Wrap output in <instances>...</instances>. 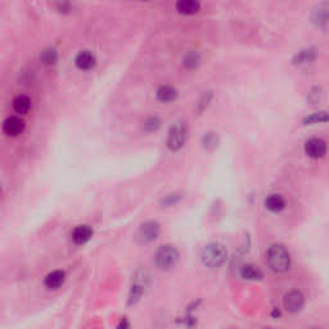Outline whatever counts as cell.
Masks as SVG:
<instances>
[{"label": "cell", "mask_w": 329, "mask_h": 329, "mask_svg": "<svg viewBox=\"0 0 329 329\" xmlns=\"http://www.w3.org/2000/svg\"><path fill=\"white\" fill-rule=\"evenodd\" d=\"M142 294H143V288L138 284L133 285L129 294V304L130 305L137 304V302L140 300V297H142Z\"/></svg>", "instance_id": "23"}, {"label": "cell", "mask_w": 329, "mask_h": 329, "mask_svg": "<svg viewBox=\"0 0 329 329\" xmlns=\"http://www.w3.org/2000/svg\"><path fill=\"white\" fill-rule=\"evenodd\" d=\"M64 280H66V274L62 270H54V272L49 273V274L45 277L44 284L45 287L49 288V289H57L60 285H63Z\"/></svg>", "instance_id": "12"}, {"label": "cell", "mask_w": 329, "mask_h": 329, "mask_svg": "<svg viewBox=\"0 0 329 329\" xmlns=\"http://www.w3.org/2000/svg\"><path fill=\"white\" fill-rule=\"evenodd\" d=\"M201 63V55L197 52H189L184 55L183 58V64L185 69L193 70L195 67L200 66Z\"/></svg>", "instance_id": "19"}, {"label": "cell", "mask_w": 329, "mask_h": 329, "mask_svg": "<svg viewBox=\"0 0 329 329\" xmlns=\"http://www.w3.org/2000/svg\"><path fill=\"white\" fill-rule=\"evenodd\" d=\"M316 58V49L315 48H306V49H302L294 55L293 58V63L296 66L305 67L311 64L315 60Z\"/></svg>", "instance_id": "11"}, {"label": "cell", "mask_w": 329, "mask_h": 329, "mask_svg": "<svg viewBox=\"0 0 329 329\" xmlns=\"http://www.w3.org/2000/svg\"><path fill=\"white\" fill-rule=\"evenodd\" d=\"M316 19H318L319 26L326 25V21H328V12H326V9H319V13L316 14Z\"/></svg>", "instance_id": "25"}, {"label": "cell", "mask_w": 329, "mask_h": 329, "mask_svg": "<svg viewBox=\"0 0 329 329\" xmlns=\"http://www.w3.org/2000/svg\"><path fill=\"white\" fill-rule=\"evenodd\" d=\"M93 237V231L89 225H77L72 231L71 238L75 244H85Z\"/></svg>", "instance_id": "10"}, {"label": "cell", "mask_w": 329, "mask_h": 329, "mask_svg": "<svg viewBox=\"0 0 329 329\" xmlns=\"http://www.w3.org/2000/svg\"><path fill=\"white\" fill-rule=\"evenodd\" d=\"M241 275L242 278L247 280H260L262 279L264 274L257 266L252 265V264H247L241 269Z\"/></svg>", "instance_id": "15"}, {"label": "cell", "mask_w": 329, "mask_h": 329, "mask_svg": "<svg viewBox=\"0 0 329 329\" xmlns=\"http://www.w3.org/2000/svg\"><path fill=\"white\" fill-rule=\"evenodd\" d=\"M266 262L275 273H284L291 266V256L283 244H273L266 253Z\"/></svg>", "instance_id": "1"}, {"label": "cell", "mask_w": 329, "mask_h": 329, "mask_svg": "<svg viewBox=\"0 0 329 329\" xmlns=\"http://www.w3.org/2000/svg\"><path fill=\"white\" fill-rule=\"evenodd\" d=\"M307 99L313 103V105H315V103H318L319 101H320V89L319 88H314L313 90L309 93V96H307Z\"/></svg>", "instance_id": "24"}, {"label": "cell", "mask_w": 329, "mask_h": 329, "mask_svg": "<svg viewBox=\"0 0 329 329\" xmlns=\"http://www.w3.org/2000/svg\"><path fill=\"white\" fill-rule=\"evenodd\" d=\"M40 60L45 66H52V64L57 63L58 60V52L54 48H47L41 52Z\"/></svg>", "instance_id": "18"}, {"label": "cell", "mask_w": 329, "mask_h": 329, "mask_svg": "<svg viewBox=\"0 0 329 329\" xmlns=\"http://www.w3.org/2000/svg\"><path fill=\"white\" fill-rule=\"evenodd\" d=\"M23 130H25V121L17 116H11L4 120L3 131L8 137H17V135L22 134Z\"/></svg>", "instance_id": "8"}, {"label": "cell", "mask_w": 329, "mask_h": 329, "mask_svg": "<svg viewBox=\"0 0 329 329\" xmlns=\"http://www.w3.org/2000/svg\"><path fill=\"white\" fill-rule=\"evenodd\" d=\"M201 8V4L194 0H180L176 3V9L179 13L185 14V16H190V14H195Z\"/></svg>", "instance_id": "14"}, {"label": "cell", "mask_w": 329, "mask_h": 329, "mask_svg": "<svg viewBox=\"0 0 329 329\" xmlns=\"http://www.w3.org/2000/svg\"><path fill=\"white\" fill-rule=\"evenodd\" d=\"M0 192H2V188H0Z\"/></svg>", "instance_id": "29"}, {"label": "cell", "mask_w": 329, "mask_h": 329, "mask_svg": "<svg viewBox=\"0 0 329 329\" xmlns=\"http://www.w3.org/2000/svg\"><path fill=\"white\" fill-rule=\"evenodd\" d=\"M265 207L266 210H269L272 212H280L284 210L285 201L280 194H270L266 197L265 200Z\"/></svg>", "instance_id": "13"}, {"label": "cell", "mask_w": 329, "mask_h": 329, "mask_svg": "<svg viewBox=\"0 0 329 329\" xmlns=\"http://www.w3.org/2000/svg\"><path fill=\"white\" fill-rule=\"evenodd\" d=\"M187 140V125L184 121H176L169 130L168 147L170 151L176 152L183 148Z\"/></svg>", "instance_id": "4"}, {"label": "cell", "mask_w": 329, "mask_h": 329, "mask_svg": "<svg viewBox=\"0 0 329 329\" xmlns=\"http://www.w3.org/2000/svg\"><path fill=\"white\" fill-rule=\"evenodd\" d=\"M217 143H219V139H217V135L215 133L209 131L202 137V144L206 149L216 148Z\"/></svg>", "instance_id": "22"}, {"label": "cell", "mask_w": 329, "mask_h": 329, "mask_svg": "<svg viewBox=\"0 0 329 329\" xmlns=\"http://www.w3.org/2000/svg\"><path fill=\"white\" fill-rule=\"evenodd\" d=\"M178 98V90L174 89L173 86L163 85L157 90V99L162 103H168V102H173Z\"/></svg>", "instance_id": "16"}, {"label": "cell", "mask_w": 329, "mask_h": 329, "mask_svg": "<svg viewBox=\"0 0 329 329\" xmlns=\"http://www.w3.org/2000/svg\"><path fill=\"white\" fill-rule=\"evenodd\" d=\"M159 231H161V228H159L158 222L147 221L140 225L139 232H138V238L142 243H149V242H153L158 237Z\"/></svg>", "instance_id": "5"}, {"label": "cell", "mask_w": 329, "mask_h": 329, "mask_svg": "<svg viewBox=\"0 0 329 329\" xmlns=\"http://www.w3.org/2000/svg\"><path fill=\"white\" fill-rule=\"evenodd\" d=\"M283 304H284V307L289 313H297L304 306L305 297L300 291H291L284 296Z\"/></svg>", "instance_id": "7"}, {"label": "cell", "mask_w": 329, "mask_h": 329, "mask_svg": "<svg viewBox=\"0 0 329 329\" xmlns=\"http://www.w3.org/2000/svg\"><path fill=\"white\" fill-rule=\"evenodd\" d=\"M31 108V101L26 95H18L13 101V110L19 115H26Z\"/></svg>", "instance_id": "17"}, {"label": "cell", "mask_w": 329, "mask_h": 329, "mask_svg": "<svg viewBox=\"0 0 329 329\" xmlns=\"http://www.w3.org/2000/svg\"><path fill=\"white\" fill-rule=\"evenodd\" d=\"M117 329H129V323H127L126 319H122V320L120 321Z\"/></svg>", "instance_id": "28"}, {"label": "cell", "mask_w": 329, "mask_h": 329, "mask_svg": "<svg viewBox=\"0 0 329 329\" xmlns=\"http://www.w3.org/2000/svg\"><path fill=\"white\" fill-rule=\"evenodd\" d=\"M161 127V120L157 116H151L143 122V130L147 133H153Z\"/></svg>", "instance_id": "20"}, {"label": "cell", "mask_w": 329, "mask_h": 329, "mask_svg": "<svg viewBox=\"0 0 329 329\" xmlns=\"http://www.w3.org/2000/svg\"><path fill=\"white\" fill-rule=\"evenodd\" d=\"M179 252L175 247L166 244V246L159 247L154 255V262L162 270H169L178 264Z\"/></svg>", "instance_id": "3"}, {"label": "cell", "mask_w": 329, "mask_h": 329, "mask_svg": "<svg viewBox=\"0 0 329 329\" xmlns=\"http://www.w3.org/2000/svg\"><path fill=\"white\" fill-rule=\"evenodd\" d=\"M328 121V115L326 112H315L310 116H306L304 118V125H313V123H320V122H326Z\"/></svg>", "instance_id": "21"}, {"label": "cell", "mask_w": 329, "mask_h": 329, "mask_svg": "<svg viewBox=\"0 0 329 329\" xmlns=\"http://www.w3.org/2000/svg\"><path fill=\"white\" fill-rule=\"evenodd\" d=\"M305 153L311 158H321L326 153V143L320 138H311L305 143Z\"/></svg>", "instance_id": "6"}, {"label": "cell", "mask_w": 329, "mask_h": 329, "mask_svg": "<svg viewBox=\"0 0 329 329\" xmlns=\"http://www.w3.org/2000/svg\"><path fill=\"white\" fill-rule=\"evenodd\" d=\"M95 55L89 50H81L75 58V64H76L77 69L82 70V71H88V70L93 69L95 66Z\"/></svg>", "instance_id": "9"}, {"label": "cell", "mask_w": 329, "mask_h": 329, "mask_svg": "<svg viewBox=\"0 0 329 329\" xmlns=\"http://www.w3.org/2000/svg\"><path fill=\"white\" fill-rule=\"evenodd\" d=\"M179 200H180V195L179 194H169L168 197L163 200V203L166 206H171V205H175Z\"/></svg>", "instance_id": "26"}, {"label": "cell", "mask_w": 329, "mask_h": 329, "mask_svg": "<svg viewBox=\"0 0 329 329\" xmlns=\"http://www.w3.org/2000/svg\"><path fill=\"white\" fill-rule=\"evenodd\" d=\"M203 265L210 268V269H216L220 268L222 264L228 258V251L221 243H210L205 247L201 253Z\"/></svg>", "instance_id": "2"}, {"label": "cell", "mask_w": 329, "mask_h": 329, "mask_svg": "<svg viewBox=\"0 0 329 329\" xmlns=\"http://www.w3.org/2000/svg\"><path fill=\"white\" fill-rule=\"evenodd\" d=\"M58 9H59L60 12H69L71 11V7H70V4L67 3H62V4H58Z\"/></svg>", "instance_id": "27"}]
</instances>
